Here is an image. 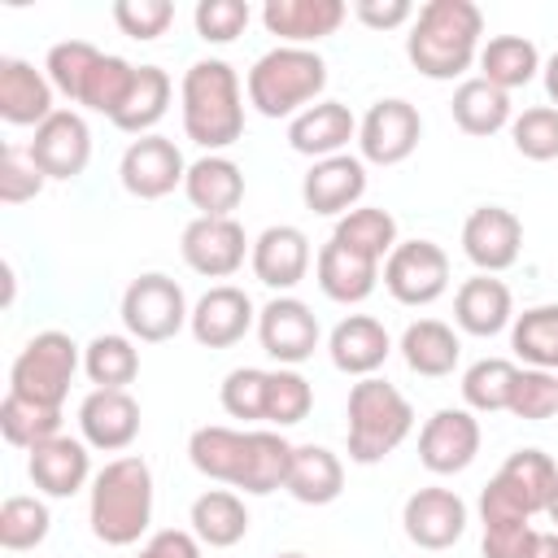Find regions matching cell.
<instances>
[{"instance_id": "cell-51", "label": "cell", "mask_w": 558, "mask_h": 558, "mask_svg": "<svg viewBox=\"0 0 558 558\" xmlns=\"http://www.w3.org/2000/svg\"><path fill=\"white\" fill-rule=\"evenodd\" d=\"M44 183L48 179L39 174L31 153L17 148V144H4V153H0V201L4 205H26V201H35L44 192Z\"/></svg>"}, {"instance_id": "cell-28", "label": "cell", "mask_w": 558, "mask_h": 558, "mask_svg": "<svg viewBox=\"0 0 558 558\" xmlns=\"http://www.w3.org/2000/svg\"><path fill=\"white\" fill-rule=\"evenodd\" d=\"M453 323L466 336H497L514 323V296L501 279L493 275H475L453 292Z\"/></svg>"}, {"instance_id": "cell-33", "label": "cell", "mask_w": 558, "mask_h": 558, "mask_svg": "<svg viewBox=\"0 0 558 558\" xmlns=\"http://www.w3.org/2000/svg\"><path fill=\"white\" fill-rule=\"evenodd\" d=\"M170 96H174V83L161 65H140L135 70V87L126 96V105L113 113V126L126 131V135H153V126L166 118L170 109Z\"/></svg>"}, {"instance_id": "cell-32", "label": "cell", "mask_w": 558, "mask_h": 558, "mask_svg": "<svg viewBox=\"0 0 558 558\" xmlns=\"http://www.w3.org/2000/svg\"><path fill=\"white\" fill-rule=\"evenodd\" d=\"M192 532L209 549H231L248 532V510L231 488H209L192 501Z\"/></svg>"}, {"instance_id": "cell-52", "label": "cell", "mask_w": 558, "mask_h": 558, "mask_svg": "<svg viewBox=\"0 0 558 558\" xmlns=\"http://www.w3.org/2000/svg\"><path fill=\"white\" fill-rule=\"evenodd\" d=\"M113 22H118L122 35L148 44V39H157V35L170 31L174 4H170V0H118V4H113Z\"/></svg>"}, {"instance_id": "cell-39", "label": "cell", "mask_w": 558, "mask_h": 558, "mask_svg": "<svg viewBox=\"0 0 558 558\" xmlns=\"http://www.w3.org/2000/svg\"><path fill=\"white\" fill-rule=\"evenodd\" d=\"M331 240H340V244H349V248H357V253H366V257H375V262H388V253L401 244V240H397V218H392L388 209H379V205H357V209H349V214L336 222Z\"/></svg>"}, {"instance_id": "cell-14", "label": "cell", "mask_w": 558, "mask_h": 558, "mask_svg": "<svg viewBox=\"0 0 558 558\" xmlns=\"http://www.w3.org/2000/svg\"><path fill=\"white\" fill-rule=\"evenodd\" d=\"M523 248V222L514 209L501 205H480L462 222V253L480 275H501L519 262Z\"/></svg>"}, {"instance_id": "cell-8", "label": "cell", "mask_w": 558, "mask_h": 558, "mask_svg": "<svg viewBox=\"0 0 558 558\" xmlns=\"http://www.w3.org/2000/svg\"><path fill=\"white\" fill-rule=\"evenodd\" d=\"M384 288L401 305H432L449 288V257L432 240H401L384 262Z\"/></svg>"}, {"instance_id": "cell-21", "label": "cell", "mask_w": 558, "mask_h": 558, "mask_svg": "<svg viewBox=\"0 0 558 558\" xmlns=\"http://www.w3.org/2000/svg\"><path fill=\"white\" fill-rule=\"evenodd\" d=\"M344 17H349L344 0H266L262 4V26L279 35L288 48H310L336 35Z\"/></svg>"}, {"instance_id": "cell-60", "label": "cell", "mask_w": 558, "mask_h": 558, "mask_svg": "<svg viewBox=\"0 0 558 558\" xmlns=\"http://www.w3.org/2000/svg\"><path fill=\"white\" fill-rule=\"evenodd\" d=\"M135 558H153V554H148V549H140V554H135Z\"/></svg>"}, {"instance_id": "cell-38", "label": "cell", "mask_w": 558, "mask_h": 558, "mask_svg": "<svg viewBox=\"0 0 558 558\" xmlns=\"http://www.w3.org/2000/svg\"><path fill=\"white\" fill-rule=\"evenodd\" d=\"M0 432L13 449H35L52 436H61V405H39V401H26L17 392H4L0 401Z\"/></svg>"}, {"instance_id": "cell-35", "label": "cell", "mask_w": 558, "mask_h": 558, "mask_svg": "<svg viewBox=\"0 0 558 558\" xmlns=\"http://www.w3.org/2000/svg\"><path fill=\"white\" fill-rule=\"evenodd\" d=\"M449 109H453L458 131L480 135V140H484V135H497L501 126L514 122V118H510V96H506L501 87L484 83V78H462L458 92H453V100H449Z\"/></svg>"}, {"instance_id": "cell-6", "label": "cell", "mask_w": 558, "mask_h": 558, "mask_svg": "<svg viewBox=\"0 0 558 558\" xmlns=\"http://www.w3.org/2000/svg\"><path fill=\"white\" fill-rule=\"evenodd\" d=\"M78 344L65 331H39L22 344V353L9 366V392L39 401V405H65V392L78 371Z\"/></svg>"}, {"instance_id": "cell-4", "label": "cell", "mask_w": 558, "mask_h": 558, "mask_svg": "<svg viewBox=\"0 0 558 558\" xmlns=\"http://www.w3.org/2000/svg\"><path fill=\"white\" fill-rule=\"evenodd\" d=\"M248 105L262 118H296L310 105H318V92L327 87V61L314 48H270L248 70Z\"/></svg>"}, {"instance_id": "cell-22", "label": "cell", "mask_w": 558, "mask_h": 558, "mask_svg": "<svg viewBox=\"0 0 558 558\" xmlns=\"http://www.w3.org/2000/svg\"><path fill=\"white\" fill-rule=\"evenodd\" d=\"M52 83L44 70H35L22 57H0V118L9 126H44L57 105H52Z\"/></svg>"}, {"instance_id": "cell-50", "label": "cell", "mask_w": 558, "mask_h": 558, "mask_svg": "<svg viewBox=\"0 0 558 558\" xmlns=\"http://www.w3.org/2000/svg\"><path fill=\"white\" fill-rule=\"evenodd\" d=\"M248 17H253V9L244 0H201L196 13H192L196 35L205 44H231V39H240L244 26H248Z\"/></svg>"}, {"instance_id": "cell-55", "label": "cell", "mask_w": 558, "mask_h": 558, "mask_svg": "<svg viewBox=\"0 0 558 558\" xmlns=\"http://www.w3.org/2000/svg\"><path fill=\"white\" fill-rule=\"evenodd\" d=\"M144 549H148L153 558H201L196 532H183V527H161V532H153Z\"/></svg>"}, {"instance_id": "cell-19", "label": "cell", "mask_w": 558, "mask_h": 558, "mask_svg": "<svg viewBox=\"0 0 558 558\" xmlns=\"http://www.w3.org/2000/svg\"><path fill=\"white\" fill-rule=\"evenodd\" d=\"M362 192H366V161L353 157V153L323 157V161H314L310 174L301 179V201H305V209L327 214V218H344L349 209H357Z\"/></svg>"}, {"instance_id": "cell-36", "label": "cell", "mask_w": 558, "mask_h": 558, "mask_svg": "<svg viewBox=\"0 0 558 558\" xmlns=\"http://www.w3.org/2000/svg\"><path fill=\"white\" fill-rule=\"evenodd\" d=\"M497 480L527 506V514H541L549 506L554 488H558V466H554V458L545 449H514L501 462Z\"/></svg>"}, {"instance_id": "cell-15", "label": "cell", "mask_w": 558, "mask_h": 558, "mask_svg": "<svg viewBox=\"0 0 558 558\" xmlns=\"http://www.w3.org/2000/svg\"><path fill=\"white\" fill-rule=\"evenodd\" d=\"M480 453V423L471 410H436L418 432V462L432 475H458Z\"/></svg>"}, {"instance_id": "cell-49", "label": "cell", "mask_w": 558, "mask_h": 558, "mask_svg": "<svg viewBox=\"0 0 558 558\" xmlns=\"http://www.w3.org/2000/svg\"><path fill=\"white\" fill-rule=\"evenodd\" d=\"M506 410L514 418H527V423H541V418L558 414V375L554 371L523 366L519 379H514V392H510V405Z\"/></svg>"}, {"instance_id": "cell-3", "label": "cell", "mask_w": 558, "mask_h": 558, "mask_svg": "<svg viewBox=\"0 0 558 558\" xmlns=\"http://www.w3.org/2000/svg\"><path fill=\"white\" fill-rule=\"evenodd\" d=\"M87 523L92 536L122 549L135 545L148 523H153V471L144 458L126 453L105 462L92 475V497H87Z\"/></svg>"}, {"instance_id": "cell-16", "label": "cell", "mask_w": 558, "mask_h": 558, "mask_svg": "<svg viewBox=\"0 0 558 558\" xmlns=\"http://www.w3.org/2000/svg\"><path fill=\"white\" fill-rule=\"evenodd\" d=\"M78 432L87 449L122 453L140 436V401L126 388H92L78 405Z\"/></svg>"}, {"instance_id": "cell-13", "label": "cell", "mask_w": 558, "mask_h": 558, "mask_svg": "<svg viewBox=\"0 0 558 558\" xmlns=\"http://www.w3.org/2000/svg\"><path fill=\"white\" fill-rule=\"evenodd\" d=\"M318 318L301 296H275L270 305L257 310V340L262 353L275 357L279 366H301L318 349Z\"/></svg>"}, {"instance_id": "cell-46", "label": "cell", "mask_w": 558, "mask_h": 558, "mask_svg": "<svg viewBox=\"0 0 558 558\" xmlns=\"http://www.w3.org/2000/svg\"><path fill=\"white\" fill-rule=\"evenodd\" d=\"M310 410H314V388H310V379H305L301 371H292V366L270 371V384H266V423L292 427V423H301Z\"/></svg>"}, {"instance_id": "cell-45", "label": "cell", "mask_w": 558, "mask_h": 558, "mask_svg": "<svg viewBox=\"0 0 558 558\" xmlns=\"http://www.w3.org/2000/svg\"><path fill=\"white\" fill-rule=\"evenodd\" d=\"M96 61H100V48L96 44H87V39H61V44L48 48L44 74H48V83L61 96L78 100V92H83V83H87V74H92Z\"/></svg>"}, {"instance_id": "cell-37", "label": "cell", "mask_w": 558, "mask_h": 558, "mask_svg": "<svg viewBox=\"0 0 558 558\" xmlns=\"http://www.w3.org/2000/svg\"><path fill=\"white\" fill-rule=\"evenodd\" d=\"M510 349L532 371L558 375V305H532L510 323Z\"/></svg>"}, {"instance_id": "cell-47", "label": "cell", "mask_w": 558, "mask_h": 558, "mask_svg": "<svg viewBox=\"0 0 558 558\" xmlns=\"http://www.w3.org/2000/svg\"><path fill=\"white\" fill-rule=\"evenodd\" d=\"M510 140L527 161H554L558 157V109L532 105L510 122Z\"/></svg>"}, {"instance_id": "cell-11", "label": "cell", "mask_w": 558, "mask_h": 558, "mask_svg": "<svg viewBox=\"0 0 558 558\" xmlns=\"http://www.w3.org/2000/svg\"><path fill=\"white\" fill-rule=\"evenodd\" d=\"M179 253L196 275L231 279L244 266V257L253 253V244H248V235L235 218H201L196 214L179 235Z\"/></svg>"}, {"instance_id": "cell-5", "label": "cell", "mask_w": 558, "mask_h": 558, "mask_svg": "<svg viewBox=\"0 0 558 558\" xmlns=\"http://www.w3.org/2000/svg\"><path fill=\"white\" fill-rule=\"evenodd\" d=\"M414 427L410 401L388 379H357L349 388V462L375 466L384 462Z\"/></svg>"}, {"instance_id": "cell-59", "label": "cell", "mask_w": 558, "mask_h": 558, "mask_svg": "<svg viewBox=\"0 0 558 558\" xmlns=\"http://www.w3.org/2000/svg\"><path fill=\"white\" fill-rule=\"evenodd\" d=\"M275 558H310V554H296V549H292V554H275Z\"/></svg>"}, {"instance_id": "cell-42", "label": "cell", "mask_w": 558, "mask_h": 558, "mask_svg": "<svg viewBox=\"0 0 558 558\" xmlns=\"http://www.w3.org/2000/svg\"><path fill=\"white\" fill-rule=\"evenodd\" d=\"M514 379H519V366L510 357H480L462 375V401H466V410H480V414L506 410L510 405V392H514Z\"/></svg>"}, {"instance_id": "cell-57", "label": "cell", "mask_w": 558, "mask_h": 558, "mask_svg": "<svg viewBox=\"0 0 558 558\" xmlns=\"http://www.w3.org/2000/svg\"><path fill=\"white\" fill-rule=\"evenodd\" d=\"M545 92H549V100H554V109H558V52L545 61Z\"/></svg>"}, {"instance_id": "cell-20", "label": "cell", "mask_w": 558, "mask_h": 558, "mask_svg": "<svg viewBox=\"0 0 558 558\" xmlns=\"http://www.w3.org/2000/svg\"><path fill=\"white\" fill-rule=\"evenodd\" d=\"M248 266H253L257 283H266V288H275L283 296V292H292L310 275V235L301 227H292V222L266 227L253 240Z\"/></svg>"}, {"instance_id": "cell-2", "label": "cell", "mask_w": 558, "mask_h": 558, "mask_svg": "<svg viewBox=\"0 0 558 558\" xmlns=\"http://www.w3.org/2000/svg\"><path fill=\"white\" fill-rule=\"evenodd\" d=\"M179 109H183V135L205 153H222L244 135L240 74L218 57L187 65L179 83Z\"/></svg>"}, {"instance_id": "cell-29", "label": "cell", "mask_w": 558, "mask_h": 558, "mask_svg": "<svg viewBox=\"0 0 558 558\" xmlns=\"http://www.w3.org/2000/svg\"><path fill=\"white\" fill-rule=\"evenodd\" d=\"M187 458L205 480L240 488L244 466H248V432H235V427H222V423H205V427H196L187 436Z\"/></svg>"}, {"instance_id": "cell-40", "label": "cell", "mask_w": 558, "mask_h": 558, "mask_svg": "<svg viewBox=\"0 0 558 558\" xmlns=\"http://www.w3.org/2000/svg\"><path fill=\"white\" fill-rule=\"evenodd\" d=\"M135 70H140V65H131L126 57L100 52V61L92 65V74H87V83H83V92H78V105L92 109V113H105V118L113 122V113L126 105V96H131V87H135Z\"/></svg>"}, {"instance_id": "cell-27", "label": "cell", "mask_w": 558, "mask_h": 558, "mask_svg": "<svg viewBox=\"0 0 558 558\" xmlns=\"http://www.w3.org/2000/svg\"><path fill=\"white\" fill-rule=\"evenodd\" d=\"M353 135H357V118H353L349 105H340V100H318V105H310L305 113H296V118L288 122V144H292V153L314 157V161L344 153V144H349Z\"/></svg>"}, {"instance_id": "cell-10", "label": "cell", "mask_w": 558, "mask_h": 558, "mask_svg": "<svg viewBox=\"0 0 558 558\" xmlns=\"http://www.w3.org/2000/svg\"><path fill=\"white\" fill-rule=\"evenodd\" d=\"M118 179L135 201H161L174 187H183L187 179V161L179 153L174 140L166 135H140L126 144L122 161H118Z\"/></svg>"}, {"instance_id": "cell-12", "label": "cell", "mask_w": 558, "mask_h": 558, "mask_svg": "<svg viewBox=\"0 0 558 558\" xmlns=\"http://www.w3.org/2000/svg\"><path fill=\"white\" fill-rule=\"evenodd\" d=\"M26 153H31V161L39 166L44 179L70 183V179H78V174L87 170V161H92V131H87L83 113L57 109L44 126H35V135L26 140Z\"/></svg>"}, {"instance_id": "cell-41", "label": "cell", "mask_w": 558, "mask_h": 558, "mask_svg": "<svg viewBox=\"0 0 558 558\" xmlns=\"http://www.w3.org/2000/svg\"><path fill=\"white\" fill-rule=\"evenodd\" d=\"M83 371L96 388H126L140 375V349L131 336H96L83 349Z\"/></svg>"}, {"instance_id": "cell-9", "label": "cell", "mask_w": 558, "mask_h": 558, "mask_svg": "<svg viewBox=\"0 0 558 558\" xmlns=\"http://www.w3.org/2000/svg\"><path fill=\"white\" fill-rule=\"evenodd\" d=\"M418 140H423V118L401 96L375 100L357 122V148H362V161L371 166H401L418 148Z\"/></svg>"}, {"instance_id": "cell-43", "label": "cell", "mask_w": 558, "mask_h": 558, "mask_svg": "<svg viewBox=\"0 0 558 558\" xmlns=\"http://www.w3.org/2000/svg\"><path fill=\"white\" fill-rule=\"evenodd\" d=\"M288 462H292V445L283 440V432H248V466H244L240 488L253 497L283 488Z\"/></svg>"}, {"instance_id": "cell-25", "label": "cell", "mask_w": 558, "mask_h": 558, "mask_svg": "<svg viewBox=\"0 0 558 558\" xmlns=\"http://www.w3.org/2000/svg\"><path fill=\"white\" fill-rule=\"evenodd\" d=\"M183 192L192 209H201V218H231L244 201V170L222 153H205L187 166Z\"/></svg>"}, {"instance_id": "cell-23", "label": "cell", "mask_w": 558, "mask_h": 558, "mask_svg": "<svg viewBox=\"0 0 558 558\" xmlns=\"http://www.w3.org/2000/svg\"><path fill=\"white\" fill-rule=\"evenodd\" d=\"M26 475L44 497H74L78 488H87L92 480V453L87 440L74 436H52L44 445L31 449L26 458Z\"/></svg>"}, {"instance_id": "cell-26", "label": "cell", "mask_w": 558, "mask_h": 558, "mask_svg": "<svg viewBox=\"0 0 558 558\" xmlns=\"http://www.w3.org/2000/svg\"><path fill=\"white\" fill-rule=\"evenodd\" d=\"M314 279H318L323 296H331L340 305H357V301H366L375 292L379 262L357 253V248H349V244H340V240H327L318 248V257H314Z\"/></svg>"}, {"instance_id": "cell-30", "label": "cell", "mask_w": 558, "mask_h": 558, "mask_svg": "<svg viewBox=\"0 0 558 558\" xmlns=\"http://www.w3.org/2000/svg\"><path fill=\"white\" fill-rule=\"evenodd\" d=\"M283 488L301 506H331L344 493V466L327 445H292Z\"/></svg>"}, {"instance_id": "cell-18", "label": "cell", "mask_w": 558, "mask_h": 558, "mask_svg": "<svg viewBox=\"0 0 558 558\" xmlns=\"http://www.w3.org/2000/svg\"><path fill=\"white\" fill-rule=\"evenodd\" d=\"M401 523L418 549H449L466 532V501L453 488H418L405 497Z\"/></svg>"}, {"instance_id": "cell-34", "label": "cell", "mask_w": 558, "mask_h": 558, "mask_svg": "<svg viewBox=\"0 0 558 558\" xmlns=\"http://www.w3.org/2000/svg\"><path fill=\"white\" fill-rule=\"evenodd\" d=\"M480 78L484 83H493V87H501L506 96L514 92V87H527L532 78H536V70H541V52H536V44L532 39H523V35H493L484 48H480Z\"/></svg>"}, {"instance_id": "cell-44", "label": "cell", "mask_w": 558, "mask_h": 558, "mask_svg": "<svg viewBox=\"0 0 558 558\" xmlns=\"http://www.w3.org/2000/svg\"><path fill=\"white\" fill-rule=\"evenodd\" d=\"M48 532H52V514L39 497H22V493L4 497V506H0V545L4 549H13V554L35 549L48 541Z\"/></svg>"}, {"instance_id": "cell-48", "label": "cell", "mask_w": 558, "mask_h": 558, "mask_svg": "<svg viewBox=\"0 0 558 558\" xmlns=\"http://www.w3.org/2000/svg\"><path fill=\"white\" fill-rule=\"evenodd\" d=\"M266 384H270V371H257V366H235L227 379H222V410L231 418H244V423H257L266 418Z\"/></svg>"}, {"instance_id": "cell-56", "label": "cell", "mask_w": 558, "mask_h": 558, "mask_svg": "<svg viewBox=\"0 0 558 558\" xmlns=\"http://www.w3.org/2000/svg\"><path fill=\"white\" fill-rule=\"evenodd\" d=\"M527 558H558V532H536Z\"/></svg>"}, {"instance_id": "cell-7", "label": "cell", "mask_w": 558, "mask_h": 558, "mask_svg": "<svg viewBox=\"0 0 558 558\" xmlns=\"http://www.w3.org/2000/svg\"><path fill=\"white\" fill-rule=\"evenodd\" d=\"M187 318H192V310H187L183 288L161 270H148V275L131 279L126 292H122V327L140 344L174 340L187 327Z\"/></svg>"}, {"instance_id": "cell-53", "label": "cell", "mask_w": 558, "mask_h": 558, "mask_svg": "<svg viewBox=\"0 0 558 558\" xmlns=\"http://www.w3.org/2000/svg\"><path fill=\"white\" fill-rule=\"evenodd\" d=\"M532 519L527 523H497V527H484V558H527L532 549Z\"/></svg>"}, {"instance_id": "cell-24", "label": "cell", "mask_w": 558, "mask_h": 558, "mask_svg": "<svg viewBox=\"0 0 558 558\" xmlns=\"http://www.w3.org/2000/svg\"><path fill=\"white\" fill-rule=\"evenodd\" d=\"M327 353H331V366L344 371V375H375L388 353H392V340H388V327L371 314H349L331 327V340H327Z\"/></svg>"}, {"instance_id": "cell-31", "label": "cell", "mask_w": 558, "mask_h": 558, "mask_svg": "<svg viewBox=\"0 0 558 558\" xmlns=\"http://www.w3.org/2000/svg\"><path fill=\"white\" fill-rule=\"evenodd\" d=\"M401 357H405V366H410L414 375H423V379H445V375H453V366H458V357H462V340H458V331H453L449 323H440V318H418V323H410V327L401 331Z\"/></svg>"}, {"instance_id": "cell-1", "label": "cell", "mask_w": 558, "mask_h": 558, "mask_svg": "<svg viewBox=\"0 0 558 558\" xmlns=\"http://www.w3.org/2000/svg\"><path fill=\"white\" fill-rule=\"evenodd\" d=\"M484 13L471 0H427L405 35V57L423 78H458L480 61Z\"/></svg>"}, {"instance_id": "cell-58", "label": "cell", "mask_w": 558, "mask_h": 558, "mask_svg": "<svg viewBox=\"0 0 558 558\" xmlns=\"http://www.w3.org/2000/svg\"><path fill=\"white\" fill-rule=\"evenodd\" d=\"M545 514H549V523H554V532H558V488H554V497H549V506H545Z\"/></svg>"}, {"instance_id": "cell-17", "label": "cell", "mask_w": 558, "mask_h": 558, "mask_svg": "<svg viewBox=\"0 0 558 558\" xmlns=\"http://www.w3.org/2000/svg\"><path fill=\"white\" fill-rule=\"evenodd\" d=\"M253 323H257V310H253L248 292L235 288V283L209 288L192 305V318H187V327H192L201 349H231V344H240L248 336Z\"/></svg>"}, {"instance_id": "cell-54", "label": "cell", "mask_w": 558, "mask_h": 558, "mask_svg": "<svg viewBox=\"0 0 558 558\" xmlns=\"http://www.w3.org/2000/svg\"><path fill=\"white\" fill-rule=\"evenodd\" d=\"M362 26H371V31H392V26H405V22H414V4L410 0H357L353 9H349Z\"/></svg>"}]
</instances>
